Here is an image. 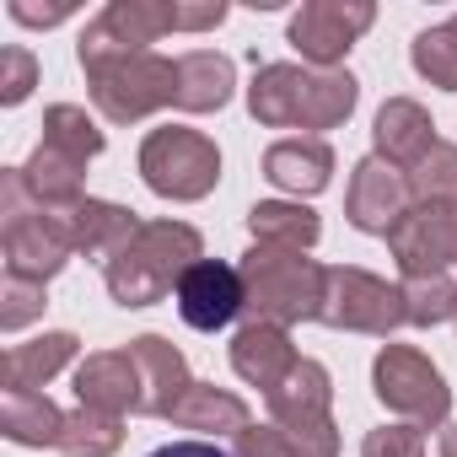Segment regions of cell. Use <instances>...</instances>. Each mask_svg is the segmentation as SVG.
Masks as SVG:
<instances>
[{
	"label": "cell",
	"mask_w": 457,
	"mask_h": 457,
	"mask_svg": "<svg viewBox=\"0 0 457 457\" xmlns=\"http://www.w3.org/2000/svg\"><path fill=\"white\" fill-rule=\"evenodd\" d=\"M361 87L350 71H307V65H259L248 87V108L270 129H334L355 113Z\"/></svg>",
	"instance_id": "obj_1"
},
{
	"label": "cell",
	"mask_w": 457,
	"mask_h": 457,
	"mask_svg": "<svg viewBox=\"0 0 457 457\" xmlns=\"http://www.w3.org/2000/svg\"><path fill=\"white\" fill-rule=\"evenodd\" d=\"M204 259V243L194 226L183 220H140V232L103 264V280L113 291L119 307H151L167 291H178V280Z\"/></svg>",
	"instance_id": "obj_2"
},
{
	"label": "cell",
	"mask_w": 457,
	"mask_h": 457,
	"mask_svg": "<svg viewBox=\"0 0 457 457\" xmlns=\"http://www.w3.org/2000/svg\"><path fill=\"white\" fill-rule=\"evenodd\" d=\"M243 270V286H248V307L259 323H302V318H318L323 312V286H328V270L312 264L307 253H286V248H259L237 264Z\"/></svg>",
	"instance_id": "obj_3"
},
{
	"label": "cell",
	"mask_w": 457,
	"mask_h": 457,
	"mask_svg": "<svg viewBox=\"0 0 457 457\" xmlns=\"http://www.w3.org/2000/svg\"><path fill=\"white\" fill-rule=\"evenodd\" d=\"M140 178L162 199H204L220 183V151L210 135L167 124L140 140Z\"/></svg>",
	"instance_id": "obj_4"
},
{
	"label": "cell",
	"mask_w": 457,
	"mask_h": 457,
	"mask_svg": "<svg viewBox=\"0 0 457 457\" xmlns=\"http://www.w3.org/2000/svg\"><path fill=\"white\" fill-rule=\"evenodd\" d=\"M328 403H334V382H328L323 361H307V355L270 393V414L286 430V441L296 446V457H339V425H334Z\"/></svg>",
	"instance_id": "obj_5"
},
{
	"label": "cell",
	"mask_w": 457,
	"mask_h": 457,
	"mask_svg": "<svg viewBox=\"0 0 457 457\" xmlns=\"http://www.w3.org/2000/svg\"><path fill=\"white\" fill-rule=\"evenodd\" d=\"M371 387L377 398L403 414V425H420V430H446V414H452V387L446 377L430 366V355L409 350V345H387L371 366Z\"/></svg>",
	"instance_id": "obj_6"
},
{
	"label": "cell",
	"mask_w": 457,
	"mask_h": 457,
	"mask_svg": "<svg viewBox=\"0 0 457 457\" xmlns=\"http://www.w3.org/2000/svg\"><path fill=\"white\" fill-rule=\"evenodd\" d=\"M162 33H183V0H113L81 33V65L97 71L113 60L145 54Z\"/></svg>",
	"instance_id": "obj_7"
},
{
	"label": "cell",
	"mask_w": 457,
	"mask_h": 457,
	"mask_svg": "<svg viewBox=\"0 0 457 457\" xmlns=\"http://www.w3.org/2000/svg\"><path fill=\"white\" fill-rule=\"evenodd\" d=\"M87 76H92V103L113 124H135V119H145V113H156V108H167L178 97V60H167L156 49L97 65Z\"/></svg>",
	"instance_id": "obj_8"
},
{
	"label": "cell",
	"mask_w": 457,
	"mask_h": 457,
	"mask_svg": "<svg viewBox=\"0 0 457 457\" xmlns=\"http://www.w3.org/2000/svg\"><path fill=\"white\" fill-rule=\"evenodd\" d=\"M328 328H350V334H377L387 339L398 323H409L403 312V286H387L366 270H328V286H323V312H318Z\"/></svg>",
	"instance_id": "obj_9"
},
{
	"label": "cell",
	"mask_w": 457,
	"mask_h": 457,
	"mask_svg": "<svg viewBox=\"0 0 457 457\" xmlns=\"http://www.w3.org/2000/svg\"><path fill=\"white\" fill-rule=\"evenodd\" d=\"M377 22V6L371 0H312V6H302L291 17V49L312 65V71H334L350 44Z\"/></svg>",
	"instance_id": "obj_10"
},
{
	"label": "cell",
	"mask_w": 457,
	"mask_h": 457,
	"mask_svg": "<svg viewBox=\"0 0 457 457\" xmlns=\"http://www.w3.org/2000/svg\"><path fill=\"white\" fill-rule=\"evenodd\" d=\"M403 280L457 270V204H414L387 237Z\"/></svg>",
	"instance_id": "obj_11"
},
{
	"label": "cell",
	"mask_w": 457,
	"mask_h": 457,
	"mask_svg": "<svg viewBox=\"0 0 457 457\" xmlns=\"http://www.w3.org/2000/svg\"><path fill=\"white\" fill-rule=\"evenodd\" d=\"M409 172L382 162V156H366L355 172H350V194H345V215L355 232H371V237H393V226L414 210L409 204Z\"/></svg>",
	"instance_id": "obj_12"
},
{
	"label": "cell",
	"mask_w": 457,
	"mask_h": 457,
	"mask_svg": "<svg viewBox=\"0 0 457 457\" xmlns=\"http://www.w3.org/2000/svg\"><path fill=\"white\" fill-rule=\"evenodd\" d=\"M178 312H183V323L188 328H199V334H215V328H226L243 307H248V286H243V270H232V264H220V259H199L183 280H178Z\"/></svg>",
	"instance_id": "obj_13"
},
{
	"label": "cell",
	"mask_w": 457,
	"mask_h": 457,
	"mask_svg": "<svg viewBox=\"0 0 457 457\" xmlns=\"http://www.w3.org/2000/svg\"><path fill=\"white\" fill-rule=\"evenodd\" d=\"M135 366H140V409L135 414H156V420H172V409L183 403V393L194 387L188 377V361L162 339V334H140L129 345Z\"/></svg>",
	"instance_id": "obj_14"
},
{
	"label": "cell",
	"mask_w": 457,
	"mask_h": 457,
	"mask_svg": "<svg viewBox=\"0 0 457 457\" xmlns=\"http://www.w3.org/2000/svg\"><path fill=\"white\" fill-rule=\"evenodd\" d=\"M296 345H291V334L280 328V323H248V328H237V339H232V371L243 377V382H253V387H264V398L296 371Z\"/></svg>",
	"instance_id": "obj_15"
},
{
	"label": "cell",
	"mask_w": 457,
	"mask_h": 457,
	"mask_svg": "<svg viewBox=\"0 0 457 457\" xmlns=\"http://www.w3.org/2000/svg\"><path fill=\"white\" fill-rule=\"evenodd\" d=\"M76 398L81 409H103V414H135L140 409V366L129 350H103L87 355V366L76 371Z\"/></svg>",
	"instance_id": "obj_16"
},
{
	"label": "cell",
	"mask_w": 457,
	"mask_h": 457,
	"mask_svg": "<svg viewBox=\"0 0 457 457\" xmlns=\"http://www.w3.org/2000/svg\"><path fill=\"white\" fill-rule=\"evenodd\" d=\"M264 178L286 194H318L334 178V151L318 135H286L264 151Z\"/></svg>",
	"instance_id": "obj_17"
},
{
	"label": "cell",
	"mask_w": 457,
	"mask_h": 457,
	"mask_svg": "<svg viewBox=\"0 0 457 457\" xmlns=\"http://www.w3.org/2000/svg\"><path fill=\"white\" fill-rule=\"evenodd\" d=\"M371 135H377V156L393 162V167H403V172L436 145V124H430V113L414 97H387Z\"/></svg>",
	"instance_id": "obj_18"
},
{
	"label": "cell",
	"mask_w": 457,
	"mask_h": 457,
	"mask_svg": "<svg viewBox=\"0 0 457 457\" xmlns=\"http://www.w3.org/2000/svg\"><path fill=\"white\" fill-rule=\"evenodd\" d=\"M232 87H237L232 60L215 54V49H188V54H178V97H172V108L215 113V108L232 103Z\"/></svg>",
	"instance_id": "obj_19"
},
{
	"label": "cell",
	"mask_w": 457,
	"mask_h": 457,
	"mask_svg": "<svg viewBox=\"0 0 457 457\" xmlns=\"http://www.w3.org/2000/svg\"><path fill=\"white\" fill-rule=\"evenodd\" d=\"M65 226H71V248L76 253H103V264L140 232L135 210L124 204H108V199H81L65 210Z\"/></svg>",
	"instance_id": "obj_20"
},
{
	"label": "cell",
	"mask_w": 457,
	"mask_h": 457,
	"mask_svg": "<svg viewBox=\"0 0 457 457\" xmlns=\"http://www.w3.org/2000/svg\"><path fill=\"white\" fill-rule=\"evenodd\" d=\"M81 350L76 334H44L33 345H12L6 361H0V382H6V393H38L60 366H71Z\"/></svg>",
	"instance_id": "obj_21"
},
{
	"label": "cell",
	"mask_w": 457,
	"mask_h": 457,
	"mask_svg": "<svg viewBox=\"0 0 457 457\" xmlns=\"http://www.w3.org/2000/svg\"><path fill=\"white\" fill-rule=\"evenodd\" d=\"M248 232H253V243L259 248H286V253H307L312 243H318V215L296 199V204H286V199H270V204H253L248 210Z\"/></svg>",
	"instance_id": "obj_22"
},
{
	"label": "cell",
	"mask_w": 457,
	"mask_h": 457,
	"mask_svg": "<svg viewBox=\"0 0 457 457\" xmlns=\"http://www.w3.org/2000/svg\"><path fill=\"white\" fill-rule=\"evenodd\" d=\"M65 420L71 414H60L44 393H6V403H0V430L17 446H60Z\"/></svg>",
	"instance_id": "obj_23"
},
{
	"label": "cell",
	"mask_w": 457,
	"mask_h": 457,
	"mask_svg": "<svg viewBox=\"0 0 457 457\" xmlns=\"http://www.w3.org/2000/svg\"><path fill=\"white\" fill-rule=\"evenodd\" d=\"M172 425H183V430H210V436L248 430V403H243L237 393H220V387L194 382V387L183 393V403L172 409Z\"/></svg>",
	"instance_id": "obj_24"
},
{
	"label": "cell",
	"mask_w": 457,
	"mask_h": 457,
	"mask_svg": "<svg viewBox=\"0 0 457 457\" xmlns=\"http://www.w3.org/2000/svg\"><path fill=\"white\" fill-rule=\"evenodd\" d=\"M124 441V414H103V409H76L65 420L60 452L65 457H113Z\"/></svg>",
	"instance_id": "obj_25"
},
{
	"label": "cell",
	"mask_w": 457,
	"mask_h": 457,
	"mask_svg": "<svg viewBox=\"0 0 457 457\" xmlns=\"http://www.w3.org/2000/svg\"><path fill=\"white\" fill-rule=\"evenodd\" d=\"M44 145L60 151V156H76V162H92L103 151V129L87 119V108H71V103H54L44 113Z\"/></svg>",
	"instance_id": "obj_26"
},
{
	"label": "cell",
	"mask_w": 457,
	"mask_h": 457,
	"mask_svg": "<svg viewBox=\"0 0 457 457\" xmlns=\"http://www.w3.org/2000/svg\"><path fill=\"white\" fill-rule=\"evenodd\" d=\"M409 194L420 204H457V145L436 140L414 167H409Z\"/></svg>",
	"instance_id": "obj_27"
},
{
	"label": "cell",
	"mask_w": 457,
	"mask_h": 457,
	"mask_svg": "<svg viewBox=\"0 0 457 457\" xmlns=\"http://www.w3.org/2000/svg\"><path fill=\"white\" fill-rule=\"evenodd\" d=\"M409 60H414V71H420L430 87L457 92V17L441 22V28H425V33L414 38Z\"/></svg>",
	"instance_id": "obj_28"
},
{
	"label": "cell",
	"mask_w": 457,
	"mask_h": 457,
	"mask_svg": "<svg viewBox=\"0 0 457 457\" xmlns=\"http://www.w3.org/2000/svg\"><path fill=\"white\" fill-rule=\"evenodd\" d=\"M403 312H409L414 328H436V323L457 318V280H452V275L403 280Z\"/></svg>",
	"instance_id": "obj_29"
},
{
	"label": "cell",
	"mask_w": 457,
	"mask_h": 457,
	"mask_svg": "<svg viewBox=\"0 0 457 457\" xmlns=\"http://www.w3.org/2000/svg\"><path fill=\"white\" fill-rule=\"evenodd\" d=\"M361 457H425V430L420 425H382L361 441Z\"/></svg>",
	"instance_id": "obj_30"
},
{
	"label": "cell",
	"mask_w": 457,
	"mask_h": 457,
	"mask_svg": "<svg viewBox=\"0 0 457 457\" xmlns=\"http://www.w3.org/2000/svg\"><path fill=\"white\" fill-rule=\"evenodd\" d=\"M0 71H6V76H0V103H6V108H17L33 87H38V60L28 54V49H6V54H0Z\"/></svg>",
	"instance_id": "obj_31"
},
{
	"label": "cell",
	"mask_w": 457,
	"mask_h": 457,
	"mask_svg": "<svg viewBox=\"0 0 457 457\" xmlns=\"http://www.w3.org/2000/svg\"><path fill=\"white\" fill-rule=\"evenodd\" d=\"M38 307H44V286L38 280H17V275H6V307H0V328H22L28 318H38Z\"/></svg>",
	"instance_id": "obj_32"
},
{
	"label": "cell",
	"mask_w": 457,
	"mask_h": 457,
	"mask_svg": "<svg viewBox=\"0 0 457 457\" xmlns=\"http://www.w3.org/2000/svg\"><path fill=\"white\" fill-rule=\"evenodd\" d=\"M237 457H296V446L286 441L280 425H248L237 430Z\"/></svg>",
	"instance_id": "obj_33"
},
{
	"label": "cell",
	"mask_w": 457,
	"mask_h": 457,
	"mask_svg": "<svg viewBox=\"0 0 457 457\" xmlns=\"http://www.w3.org/2000/svg\"><path fill=\"white\" fill-rule=\"evenodd\" d=\"M12 17L28 22V28H54L71 17V6H28V0H12Z\"/></svg>",
	"instance_id": "obj_34"
},
{
	"label": "cell",
	"mask_w": 457,
	"mask_h": 457,
	"mask_svg": "<svg viewBox=\"0 0 457 457\" xmlns=\"http://www.w3.org/2000/svg\"><path fill=\"white\" fill-rule=\"evenodd\" d=\"M151 457H226V452L210 441H172V446H156Z\"/></svg>",
	"instance_id": "obj_35"
},
{
	"label": "cell",
	"mask_w": 457,
	"mask_h": 457,
	"mask_svg": "<svg viewBox=\"0 0 457 457\" xmlns=\"http://www.w3.org/2000/svg\"><path fill=\"white\" fill-rule=\"evenodd\" d=\"M441 457H457V425L441 430Z\"/></svg>",
	"instance_id": "obj_36"
}]
</instances>
